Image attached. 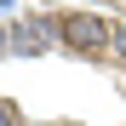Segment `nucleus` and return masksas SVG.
Here are the masks:
<instances>
[{"label":"nucleus","mask_w":126,"mask_h":126,"mask_svg":"<svg viewBox=\"0 0 126 126\" xmlns=\"http://www.w3.org/2000/svg\"><path fill=\"white\" fill-rule=\"evenodd\" d=\"M115 29H120V17L92 12V6H69V12H57V40H63V52L92 57V63H97V57H109Z\"/></svg>","instance_id":"nucleus-1"},{"label":"nucleus","mask_w":126,"mask_h":126,"mask_svg":"<svg viewBox=\"0 0 126 126\" xmlns=\"http://www.w3.org/2000/svg\"><path fill=\"white\" fill-rule=\"evenodd\" d=\"M12 6H17V0H0V17H12Z\"/></svg>","instance_id":"nucleus-6"},{"label":"nucleus","mask_w":126,"mask_h":126,"mask_svg":"<svg viewBox=\"0 0 126 126\" xmlns=\"http://www.w3.org/2000/svg\"><path fill=\"white\" fill-rule=\"evenodd\" d=\"M12 57V23H0V63Z\"/></svg>","instance_id":"nucleus-5"},{"label":"nucleus","mask_w":126,"mask_h":126,"mask_svg":"<svg viewBox=\"0 0 126 126\" xmlns=\"http://www.w3.org/2000/svg\"><path fill=\"white\" fill-rule=\"evenodd\" d=\"M57 40V12H23L12 17V57H46Z\"/></svg>","instance_id":"nucleus-2"},{"label":"nucleus","mask_w":126,"mask_h":126,"mask_svg":"<svg viewBox=\"0 0 126 126\" xmlns=\"http://www.w3.org/2000/svg\"><path fill=\"white\" fill-rule=\"evenodd\" d=\"M109 63H115V69H126V23L115 29V46H109Z\"/></svg>","instance_id":"nucleus-3"},{"label":"nucleus","mask_w":126,"mask_h":126,"mask_svg":"<svg viewBox=\"0 0 126 126\" xmlns=\"http://www.w3.org/2000/svg\"><path fill=\"white\" fill-rule=\"evenodd\" d=\"M0 126H23V109H17L12 97H0Z\"/></svg>","instance_id":"nucleus-4"}]
</instances>
